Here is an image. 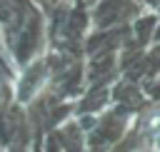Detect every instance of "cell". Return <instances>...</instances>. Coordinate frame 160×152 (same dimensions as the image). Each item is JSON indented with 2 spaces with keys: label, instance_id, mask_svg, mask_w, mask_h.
Segmentation results:
<instances>
[{
  "label": "cell",
  "instance_id": "1",
  "mask_svg": "<svg viewBox=\"0 0 160 152\" xmlns=\"http://www.w3.org/2000/svg\"><path fill=\"white\" fill-rule=\"evenodd\" d=\"M155 150L160 152V135H158V140H155Z\"/></svg>",
  "mask_w": 160,
  "mask_h": 152
}]
</instances>
